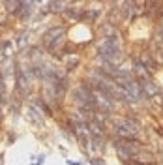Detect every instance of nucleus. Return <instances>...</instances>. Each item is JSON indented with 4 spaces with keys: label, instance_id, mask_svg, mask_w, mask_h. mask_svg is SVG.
Instances as JSON below:
<instances>
[{
    "label": "nucleus",
    "instance_id": "2",
    "mask_svg": "<svg viewBox=\"0 0 163 165\" xmlns=\"http://www.w3.org/2000/svg\"><path fill=\"white\" fill-rule=\"evenodd\" d=\"M118 86H120V88H122V92L126 94V98H129V100H135V101L143 100V86L139 85L137 81L124 79V81H120V83H118Z\"/></svg>",
    "mask_w": 163,
    "mask_h": 165
},
{
    "label": "nucleus",
    "instance_id": "4",
    "mask_svg": "<svg viewBox=\"0 0 163 165\" xmlns=\"http://www.w3.org/2000/svg\"><path fill=\"white\" fill-rule=\"evenodd\" d=\"M26 83H28L26 75L22 73V69L19 68V69H17V86H19V90H21V92H26Z\"/></svg>",
    "mask_w": 163,
    "mask_h": 165
},
{
    "label": "nucleus",
    "instance_id": "1",
    "mask_svg": "<svg viewBox=\"0 0 163 165\" xmlns=\"http://www.w3.org/2000/svg\"><path fill=\"white\" fill-rule=\"evenodd\" d=\"M114 131L120 135V139H135V135L141 131V124L133 118H120L114 124Z\"/></svg>",
    "mask_w": 163,
    "mask_h": 165
},
{
    "label": "nucleus",
    "instance_id": "3",
    "mask_svg": "<svg viewBox=\"0 0 163 165\" xmlns=\"http://www.w3.org/2000/svg\"><path fill=\"white\" fill-rule=\"evenodd\" d=\"M100 51H101V55H105V56H114L116 53H118V47L114 45V41H112V39H107V41L101 45V49H100Z\"/></svg>",
    "mask_w": 163,
    "mask_h": 165
},
{
    "label": "nucleus",
    "instance_id": "5",
    "mask_svg": "<svg viewBox=\"0 0 163 165\" xmlns=\"http://www.w3.org/2000/svg\"><path fill=\"white\" fill-rule=\"evenodd\" d=\"M67 165H79V163H73V161H67Z\"/></svg>",
    "mask_w": 163,
    "mask_h": 165
}]
</instances>
